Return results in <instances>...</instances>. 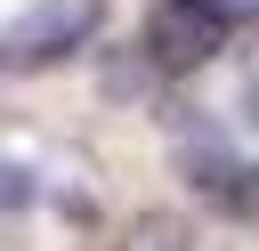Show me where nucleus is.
<instances>
[{
	"mask_svg": "<svg viewBox=\"0 0 259 251\" xmlns=\"http://www.w3.org/2000/svg\"><path fill=\"white\" fill-rule=\"evenodd\" d=\"M97 24H105V0H24L0 24V65L8 73H49L73 49H89Z\"/></svg>",
	"mask_w": 259,
	"mask_h": 251,
	"instance_id": "nucleus-1",
	"label": "nucleus"
},
{
	"mask_svg": "<svg viewBox=\"0 0 259 251\" xmlns=\"http://www.w3.org/2000/svg\"><path fill=\"white\" fill-rule=\"evenodd\" d=\"M138 49H146L154 73H194V65H210V57L227 49V24H219L202 0H154Z\"/></svg>",
	"mask_w": 259,
	"mask_h": 251,
	"instance_id": "nucleus-2",
	"label": "nucleus"
},
{
	"mask_svg": "<svg viewBox=\"0 0 259 251\" xmlns=\"http://www.w3.org/2000/svg\"><path fill=\"white\" fill-rule=\"evenodd\" d=\"M178 162H186V178H194V194L202 202H219V211H243V162H235V146L210 130V121H186L178 130Z\"/></svg>",
	"mask_w": 259,
	"mask_h": 251,
	"instance_id": "nucleus-3",
	"label": "nucleus"
},
{
	"mask_svg": "<svg viewBox=\"0 0 259 251\" xmlns=\"http://www.w3.org/2000/svg\"><path fill=\"white\" fill-rule=\"evenodd\" d=\"M113 251H194V227H186L178 211H138Z\"/></svg>",
	"mask_w": 259,
	"mask_h": 251,
	"instance_id": "nucleus-4",
	"label": "nucleus"
},
{
	"mask_svg": "<svg viewBox=\"0 0 259 251\" xmlns=\"http://www.w3.org/2000/svg\"><path fill=\"white\" fill-rule=\"evenodd\" d=\"M219 24H259V0H202Z\"/></svg>",
	"mask_w": 259,
	"mask_h": 251,
	"instance_id": "nucleus-5",
	"label": "nucleus"
},
{
	"mask_svg": "<svg viewBox=\"0 0 259 251\" xmlns=\"http://www.w3.org/2000/svg\"><path fill=\"white\" fill-rule=\"evenodd\" d=\"M243 121L259 130V57H251V73H243Z\"/></svg>",
	"mask_w": 259,
	"mask_h": 251,
	"instance_id": "nucleus-6",
	"label": "nucleus"
},
{
	"mask_svg": "<svg viewBox=\"0 0 259 251\" xmlns=\"http://www.w3.org/2000/svg\"><path fill=\"white\" fill-rule=\"evenodd\" d=\"M243 211H251V219H259V170H251V178H243Z\"/></svg>",
	"mask_w": 259,
	"mask_h": 251,
	"instance_id": "nucleus-7",
	"label": "nucleus"
}]
</instances>
